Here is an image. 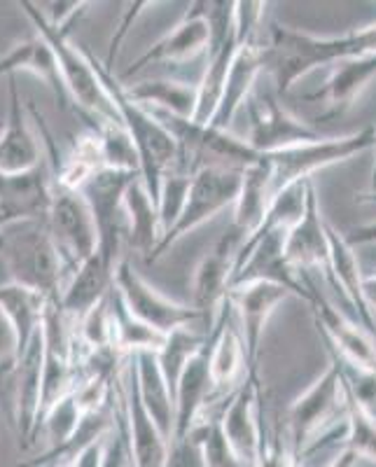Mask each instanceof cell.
Masks as SVG:
<instances>
[{
    "label": "cell",
    "instance_id": "1",
    "mask_svg": "<svg viewBox=\"0 0 376 467\" xmlns=\"http://www.w3.org/2000/svg\"><path fill=\"white\" fill-rule=\"evenodd\" d=\"M0 262L5 265L12 283L40 292L47 302L61 299L68 269L45 220L0 227Z\"/></svg>",
    "mask_w": 376,
    "mask_h": 467
},
{
    "label": "cell",
    "instance_id": "2",
    "mask_svg": "<svg viewBox=\"0 0 376 467\" xmlns=\"http://www.w3.org/2000/svg\"><path fill=\"white\" fill-rule=\"evenodd\" d=\"M96 68H99L103 87L120 115V122L136 145L138 160H141V181L145 182L154 202H160L162 181L178 161V143H175L173 133L160 122V117L154 112L129 99L124 82L112 70H108L106 64H101L99 58H96Z\"/></svg>",
    "mask_w": 376,
    "mask_h": 467
},
{
    "label": "cell",
    "instance_id": "3",
    "mask_svg": "<svg viewBox=\"0 0 376 467\" xmlns=\"http://www.w3.org/2000/svg\"><path fill=\"white\" fill-rule=\"evenodd\" d=\"M24 15L28 16V22L36 26L37 36H43L52 47L54 57L58 61V70H61V80H64L66 94L70 101L80 108L82 115L94 122H120L115 106H112L110 96H108L106 87L101 82V75L96 68V57L85 47H75L68 40V36L57 31L45 22L43 12L37 7V3H19Z\"/></svg>",
    "mask_w": 376,
    "mask_h": 467
},
{
    "label": "cell",
    "instance_id": "4",
    "mask_svg": "<svg viewBox=\"0 0 376 467\" xmlns=\"http://www.w3.org/2000/svg\"><path fill=\"white\" fill-rule=\"evenodd\" d=\"M346 420V388L339 367L329 360L302 395H297L286 411V440L297 458L323 435Z\"/></svg>",
    "mask_w": 376,
    "mask_h": 467
},
{
    "label": "cell",
    "instance_id": "5",
    "mask_svg": "<svg viewBox=\"0 0 376 467\" xmlns=\"http://www.w3.org/2000/svg\"><path fill=\"white\" fill-rule=\"evenodd\" d=\"M265 73L278 94H287L297 82L323 66L339 64L334 36H313L299 28L269 24L266 43H262Z\"/></svg>",
    "mask_w": 376,
    "mask_h": 467
},
{
    "label": "cell",
    "instance_id": "6",
    "mask_svg": "<svg viewBox=\"0 0 376 467\" xmlns=\"http://www.w3.org/2000/svg\"><path fill=\"white\" fill-rule=\"evenodd\" d=\"M374 127H367L360 131L344 133V136H332V139L325 136V139L313 140V143L265 154L271 164L276 194L286 190L287 185L311 181V175L319 173V171L353 160L367 150H374Z\"/></svg>",
    "mask_w": 376,
    "mask_h": 467
},
{
    "label": "cell",
    "instance_id": "7",
    "mask_svg": "<svg viewBox=\"0 0 376 467\" xmlns=\"http://www.w3.org/2000/svg\"><path fill=\"white\" fill-rule=\"evenodd\" d=\"M241 178H244V171L223 169V166H204V169L196 171L192 175V185L187 192V202L183 206L181 218L175 220L173 227L162 236L152 262L164 257L171 245H175L196 227H202L208 220L215 218L217 213H223L225 208H234V203L239 199Z\"/></svg>",
    "mask_w": 376,
    "mask_h": 467
},
{
    "label": "cell",
    "instance_id": "8",
    "mask_svg": "<svg viewBox=\"0 0 376 467\" xmlns=\"http://www.w3.org/2000/svg\"><path fill=\"white\" fill-rule=\"evenodd\" d=\"M45 224L58 255L64 257L70 278V274L99 250V229L89 202L80 190L58 185L52 178V197Z\"/></svg>",
    "mask_w": 376,
    "mask_h": 467
},
{
    "label": "cell",
    "instance_id": "9",
    "mask_svg": "<svg viewBox=\"0 0 376 467\" xmlns=\"http://www.w3.org/2000/svg\"><path fill=\"white\" fill-rule=\"evenodd\" d=\"M141 173H122V171H99L85 182L82 194L89 202L99 229V253L112 271H117L124 260L127 244V215H124V194L129 185Z\"/></svg>",
    "mask_w": 376,
    "mask_h": 467
},
{
    "label": "cell",
    "instance_id": "10",
    "mask_svg": "<svg viewBox=\"0 0 376 467\" xmlns=\"http://www.w3.org/2000/svg\"><path fill=\"white\" fill-rule=\"evenodd\" d=\"M245 119H248V140L250 148L257 154H274L281 150L295 148V145L313 143L325 139L316 127L307 124L304 119L287 110L278 96L266 89L253 91L248 103L244 106Z\"/></svg>",
    "mask_w": 376,
    "mask_h": 467
},
{
    "label": "cell",
    "instance_id": "11",
    "mask_svg": "<svg viewBox=\"0 0 376 467\" xmlns=\"http://www.w3.org/2000/svg\"><path fill=\"white\" fill-rule=\"evenodd\" d=\"M245 241L248 239L244 234L232 227L217 239V244L202 260L196 262L194 274H192V308L204 316L208 329H213L215 320L223 314L225 304L229 302V290H232L234 274H236Z\"/></svg>",
    "mask_w": 376,
    "mask_h": 467
},
{
    "label": "cell",
    "instance_id": "12",
    "mask_svg": "<svg viewBox=\"0 0 376 467\" xmlns=\"http://www.w3.org/2000/svg\"><path fill=\"white\" fill-rule=\"evenodd\" d=\"M115 290L120 292V297L124 299V304H127L133 316H138L143 323H148L150 327H154L162 335H171L175 329L190 327V325L196 323L206 325L204 316L196 308H192V304L175 302V299L162 295L157 287L150 285L133 269V265L127 257L120 262V266L115 271Z\"/></svg>",
    "mask_w": 376,
    "mask_h": 467
},
{
    "label": "cell",
    "instance_id": "13",
    "mask_svg": "<svg viewBox=\"0 0 376 467\" xmlns=\"http://www.w3.org/2000/svg\"><path fill=\"white\" fill-rule=\"evenodd\" d=\"M220 425L229 446L245 467H260L265 444V407L260 377H245L225 404Z\"/></svg>",
    "mask_w": 376,
    "mask_h": 467
},
{
    "label": "cell",
    "instance_id": "14",
    "mask_svg": "<svg viewBox=\"0 0 376 467\" xmlns=\"http://www.w3.org/2000/svg\"><path fill=\"white\" fill-rule=\"evenodd\" d=\"M208 43H211V22H208L206 3H192L185 15L181 16V22L171 31H166L152 47L145 49L117 78L124 82L133 75L143 73L150 66H178L185 61H194L199 54H206Z\"/></svg>",
    "mask_w": 376,
    "mask_h": 467
},
{
    "label": "cell",
    "instance_id": "15",
    "mask_svg": "<svg viewBox=\"0 0 376 467\" xmlns=\"http://www.w3.org/2000/svg\"><path fill=\"white\" fill-rule=\"evenodd\" d=\"M292 297V292L276 283H250V285L234 287L229 292L236 325H239L241 339L245 348V365H248V377H257V360H260L262 339L265 329L274 311Z\"/></svg>",
    "mask_w": 376,
    "mask_h": 467
},
{
    "label": "cell",
    "instance_id": "16",
    "mask_svg": "<svg viewBox=\"0 0 376 467\" xmlns=\"http://www.w3.org/2000/svg\"><path fill=\"white\" fill-rule=\"evenodd\" d=\"M52 197V166L45 160L28 173H0V227L45 220Z\"/></svg>",
    "mask_w": 376,
    "mask_h": 467
},
{
    "label": "cell",
    "instance_id": "17",
    "mask_svg": "<svg viewBox=\"0 0 376 467\" xmlns=\"http://www.w3.org/2000/svg\"><path fill=\"white\" fill-rule=\"evenodd\" d=\"M45 327V325H43ZM43 369H45V335L31 341L24 356L16 362L15 400H12V419H15L24 446L36 441L37 419H40V400H43Z\"/></svg>",
    "mask_w": 376,
    "mask_h": 467
},
{
    "label": "cell",
    "instance_id": "18",
    "mask_svg": "<svg viewBox=\"0 0 376 467\" xmlns=\"http://www.w3.org/2000/svg\"><path fill=\"white\" fill-rule=\"evenodd\" d=\"M286 257L297 274H329V239L328 220L323 218L319 203V192L311 187L304 218L290 229L286 239Z\"/></svg>",
    "mask_w": 376,
    "mask_h": 467
},
{
    "label": "cell",
    "instance_id": "19",
    "mask_svg": "<svg viewBox=\"0 0 376 467\" xmlns=\"http://www.w3.org/2000/svg\"><path fill=\"white\" fill-rule=\"evenodd\" d=\"M7 91H10V108H7L5 122L0 129V173H28L45 164L43 145L28 124L15 78L7 80Z\"/></svg>",
    "mask_w": 376,
    "mask_h": 467
},
{
    "label": "cell",
    "instance_id": "20",
    "mask_svg": "<svg viewBox=\"0 0 376 467\" xmlns=\"http://www.w3.org/2000/svg\"><path fill=\"white\" fill-rule=\"evenodd\" d=\"M245 377H248V365H245L244 339L232 302H227L211 329L213 395H232L245 381Z\"/></svg>",
    "mask_w": 376,
    "mask_h": 467
},
{
    "label": "cell",
    "instance_id": "21",
    "mask_svg": "<svg viewBox=\"0 0 376 467\" xmlns=\"http://www.w3.org/2000/svg\"><path fill=\"white\" fill-rule=\"evenodd\" d=\"M213 398L211 379V339L183 369L175 386V432L173 440L192 435L204 423L208 400ZM171 440V441H173Z\"/></svg>",
    "mask_w": 376,
    "mask_h": 467
},
{
    "label": "cell",
    "instance_id": "22",
    "mask_svg": "<svg viewBox=\"0 0 376 467\" xmlns=\"http://www.w3.org/2000/svg\"><path fill=\"white\" fill-rule=\"evenodd\" d=\"M122 400L136 467H164L166 458H169L171 441L166 440L164 432L160 431V425L154 423L152 416L148 414V409L141 402L136 381H133V374L129 369V360L122 377Z\"/></svg>",
    "mask_w": 376,
    "mask_h": 467
},
{
    "label": "cell",
    "instance_id": "23",
    "mask_svg": "<svg viewBox=\"0 0 376 467\" xmlns=\"http://www.w3.org/2000/svg\"><path fill=\"white\" fill-rule=\"evenodd\" d=\"M329 239V274L328 281L337 290H341L349 306L355 311V320L365 325L371 335H376V316L371 314L370 304L365 299V274H362L360 260L353 245L346 241V234L337 232L328 223Z\"/></svg>",
    "mask_w": 376,
    "mask_h": 467
},
{
    "label": "cell",
    "instance_id": "24",
    "mask_svg": "<svg viewBox=\"0 0 376 467\" xmlns=\"http://www.w3.org/2000/svg\"><path fill=\"white\" fill-rule=\"evenodd\" d=\"M376 78V54L365 57H350L334 64L329 70L323 89L316 91L313 99H320L325 103V110L320 115L323 122L339 119L353 108V103L360 99L362 91L371 85Z\"/></svg>",
    "mask_w": 376,
    "mask_h": 467
},
{
    "label": "cell",
    "instance_id": "25",
    "mask_svg": "<svg viewBox=\"0 0 376 467\" xmlns=\"http://www.w3.org/2000/svg\"><path fill=\"white\" fill-rule=\"evenodd\" d=\"M265 75V57H262V40L241 45L234 64L229 68L227 82H225L223 99L211 119V127L227 129L232 127L234 117L244 110L253 91L260 87V78Z\"/></svg>",
    "mask_w": 376,
    "mask_h": 467
},
{
    "label": "cell",
    "instance_id": "26",
    "mask_svg": "<svg viewBox=\"0 0 376 467\" xmlns=\"http://www.w3.org/2000/svg\"><path fill=\"white\" fill-rule=\"evenodd\" d=\"M129 369H131L133 381H136L141 402L148 409L154 423L160 425L166 440L171 441L175 432V395L173 388L166 381L164 372H162L157 353L145 350V353L129 356Z\"/></svg>",
    "mask_w": 376,
    "mask_h": 467
},
{
    "label": "cell",
    "instance_id": "27",
    "mask_svg": "<svg viewBox=\"0 0 376 467\" xmlns=\"http://www.w3.org/2000/svg\"><path fill=\"white\" fill-rule=\"evenodd\" d=\"M274 197H276V187H274V175H271V164L265 154H260V160L244 171L239 199H236V203H234L232 208L234 211L232 227L239 229L245 239L255 236V234L262 229V224H265L266 213H269Z\"/></svg>",
    "mask_w": 376,
    "mask_h": 467
},
{
    "label": "cell",
    "instance_id": "28",
    "mask_svg": "<svg viewBox=\"0 0 376 467\" xmlns=\"http://www.w3.org/2000/svg\"><path fill=\"white\" fill-rule=\"evenodd\" d=\"M112 285H115V271L108 266L101 253L96 250L89 260L82 262L70 274L64 292H61V299H58V306L64 308L68 318L80 320L96 304L103 302L110 295Z\"/></svg>",
    "mask_w": 376,
    "mask_h": 467
},
{
    "label": "cell",
    "instance_id": "29",
    "mask_svg": "<svg viewBox=\"0 0 376 467\" xmlns=\"http://www.w3.org/2000/svg\"><path fill=\"white\" fill-rule=\"evenodd\" d=\"M16 73H31L45 82L57 96V101L66 106L68 94H66L64 80H61V70H58V61L54 57L52 47L43 36H33L22 40V43L12 45L3 57H0V80L3 78H15Z\"/></svg>",
    "mask_w": 376,
    "mask_h": 467
},
{
    "label": "cell",
    "instance_id": "30",
    "mask_svg": "<svg viewBox=\"0 0 376 467\" xmlns=\"http://www.w3.org/2000/svg\"><path fill=\"white\" fill-rule=\"evenodd\" d=\"M129 99L141 103L152 112L194 119L199 108V82L181 80V78H154L124 85Z\"/></svg>",
    "mask_w": 376,
    "mask_h": 467
},
{
    "label": "cell",
    "instance_id": "31",
    "mask_svg": "<svg viewBox=\"0 0 376 467\" xmlns=\"http://www.w3.org/2000/svg\"><path fill=\"white\" fill-rule=\"evenodd\" d=\"M124 215H127V244L152 262L154 250L160 245L164 229L160 220V206L138 175L124 194Z\"/></svg>",
    "mask_w": 376,
    "mask_h": 467
},
{
    "label": "cell",
    "instance_id": "32",
    "mask_svg": "<svg viewBox=\"0 0 376 467\" xmlns=\"http://www.w3.org/2000/svg\"><path fill=\"white\" fill-rule=\"evenodd\" d=\"M47 299L40 292L31 290L19 283H5L0 285V311L10 320L19 346V358L24 350L31 346V341L43 332L45 311H47Z\"/></svg>",
    "mask_w": 376,
    "mask_h": 467
},
{
    "label": "cell",
    "instance_id": "33",
    "mask_svg": "<svg viewBox=\"0 0 376 467\" xmlns=\"http://www.w3.org/2000/svg\"><path fill=\"white\" fill-rule=\"evenodd\" d=\"M110 308L112 323H115V346L122 350L124 356H136V353H145V350L157 353L164 346L166 335H162L138 316H133L124 299L120 297V292L115 290V285L110 290Z\"/></svg>",
    "mask_w": 376,
    "mask_h": 467
},
{
    "label": "cell",
    "instance_id": "34",
    "mask_svg": "<svg viewBox=\"0 0 376 467\" xmlns=\"http://www.w3.org/2000/svg\"><path fill=\"white\" fill-rule=\"evenodd\" d=\"M208 339H211V332H196L194 325L175 329V332L166 335L164 346L157 350V360H160L166 381L173 388V395L183 369H185L187 362L208 344Z\"/></svg>",
    "mask_w": 376,
    "mask_h": 467
},
{
    "label": "cell",
    "instance_id": "35",
    "mask_svg": "<svg viewBox=\"0 0 376 467\" xmlns=\"http://www.w3.org/2000/svg\"><path fill=\"white\" fill-rule=\"evenodd\" d=\"M89 127L99 136L103 169L122 171V173H141V160H138L136 145L129 139L122 122H94Z\"/></svg>",
    "mask_w": 376,
    "mask_h": 467
},
{
    "label": "cell",
    "instance_id": "36",
    "mask_svg": "<svg viewBox=\"0 0 376 467\" xmlns=\"http://www.w3.org/2000/svg\"><path fill=\"white\" fill-rule=\"evenodd\" d=\"M82 419H85V414H82L80 404L75 400V393L66 395L54 407H49L47 414L43 416V420L37 425V432H43L45 440H47V449L43 453L61 449L75 435Z\"/></svg>",
    "mask_w": 376,
    "mask_h": 467
},
{
    "label": "cell",
    "instance_id": "37",
    "mask_svg": "<svg viewBox=\"0 0 376 467\" xmlns=\"http://www.w3.org/2000/svg\"><path fill=\"white\" fill-rule=\"evenodd\" d=\"M328 353L329 360L339 367L341 379H344L346 395H349L350 402L358 404L367 416H371V419L376 420V369H367V367H358L353 365V362L344 360V358L337 356L329 346Z\"/></svg>",
    "mask_w": 376,
    "mask_h": 467
},
{
    "label": "cell",
    "instance_id": "38",
    "mask_svg": "<svg viewBox=\"0 0 376 467\" xmlns=\"http://www.w3.org/2000/svg\"><path fill=\"white\" fill-rule=\"evenodd\" d=\"M346 449L358 453V458L376 462V420L367 416L346 395Z\"/></svg>",
    "mask_w": 376,
    "mask_h": 467
},
{
    "label": "cell",
    "instance_id": "39",
    "mask_svg": "<svg viewBox=\"0 0 376 467\" xmlns=\"http://www.w3.org/2000/svg\"><path fill=\"white\" fill-rule=\"evenodd\" d=\"M192 175L194 173L173 166V169L164 175V181H162L160 202H157V206H160V220L164 234L173 227L175 220L181 218L183 206H185L187 202V192H190L192 185Z\"/></svg>",
    "mask_w": 376,
    "mask_h": 467
},
{
    "label": "cell",
    "instance_id": "40",
    "mask_svg": "<svg viewBox=\"0 0 376 467\" xmlns=\"http://www.w3.org/2000/svg\"><path fill=\"white\" fill-rule=\"evenodd\" d=\"M199 440H202V453L206 467H245L239 461V456L234 453V449L229 446L227 437L223 432V425H220V416L211 420H204L199 428Z\"/></svg>",
    "mask_w": 376,
    "mask_h": 467
},
{
    "label": "cell",
    "instance_id": "41",
    "mask_svg": "<svg viewBox=\"0 0 376 467\" xmlns=\"http://www.w3.org/2000/svg\"><path fill=\"white\" fill-rule=\"evenodd\" d=\"M101 467H136L133 461L131 440L127 431V416H124V400H122V381H120V398H117L115 425L106 437V451H103Z\"/></svg>",
    "mask_w": 376,
    "mask_h": 467
},
{
    "label": "cell",
    "instance_id": "42",
    "mask_svg": "<svg viewBox=\"0 0 376 467\" xmlns=\"http://www.w3.org/2000/svg\"><path fill=\"white\" fill-rule=\"evenodd\" d=\"M334 47L339 61L350 57H365V54H376V24L355 28V31L334 36Z\"/></svg>",
    "mask_w": 376,
    "mask_h": 467
},
{
    "label": "cell",
    "instance_id": "43",
    "mask_svg": "<svg viewBox=\"0 0 376 467\" xmlns=\"http://www.w3.org/2000/svg\"><path fill=\"white\" fill-rule=\"evenodd\" d=\"M19 362V346L10 320L0 311V383H12L15 390V372Z\"/></svg>",
    "mask_w": 376,
    "mask_h": 467
},
{
    "label": "cell",
    "instance_id": "44",
    "mask_svg": "<svg viewBox=\"0 0 376 467\" xmlns=\"http://www.w3.org/2000/svg\"><path fill=\"white\" fill-rule=\"evenodd\" d=\"M164 467H206L199 432L194 431L192 435L183 437V440L171 441L169 458H166Z\"/></svg>",
    "mask_w": 376,
    "mask_h": 467
},
{
    "label": "cell",
    "instance_id": "45",
    "mask_svg": "<svg viewBox=\"0 0 376 467\" xmlns=\"http://www.w3.org/2000/svg\"><path fill=\"white\" fill-rule=\"evenodd\" d=\"M37 7H40L49 26L68 36L73 22L85 12V7H89V3H75V0H70V3H37Z\"/></svg>",
    "mask_w": 376,
    "mask_h": 467
},
{
    "label": "cell",
    "instance_id": "46",
    "mask_svg": "<svg viewBox=\"0 0 376 467\" xmlns=\"http://www.w3.org/2000/svg\"><path fill=\"white\" fill-rule=\"evenodd\" d=\"M346 241H349L353 248H360V245H376V220L374 223L358 224V227L350 229L346 234Z\"/></svg>",
    "mask_w": 376,
    "mask_h": 467
},
{
    "label": "cell",
    "instance_id": "47",
    "mask_svg": "<svg viewBox=\"0 0 376 467\" xmlns=\"http://www.w3.org/2000/svg\"><path fill=\"white\" fill-rule=\"evenodd\" d=\"M358 461H360L358 453H353L350 449H346L344 446V449H339V451L334 453L332 461H329L325 467H355L358 465Z\"/></svg>",
    "mask_w": 376,
    "mask_h": 467
},
{
    "label": "cell",
    "instance_id": "48",
    "mask_svg": "<svg viewBox=\"0 0 376 467\" xmlns=\"http://www.w3.org/2000/svg\"><path fill=\"white\" fill-rule=\"evenodd\" d=\"M365 299L370 304L371 314L376 316V269L371 274H365Z\"/></svg>",
    "mask_w": 376,
    "mask_h": 467
},
{
    "label": "cell",
    "instance_id": "49",
    "mask_svg": "<svg viewBox=\"0 0 376 467\" xmlns=\"http://www.w3.org/2000/svg\"><path fill=\"white\" fill-rule=\"evenodd\" d=\"M371 192H376V136H374V166H371Z\"/></svg>",
    "mask_w": 376,
    "mask_h": 467
},
{
    "label": "cell",
    "instance_id": "50",
    "mask_svg": "<svg viewBox=\"0 0 376 467\" xmlns=\"http://www.w3.org/2000/svg\"><path fill=\"white\" fill-rule=\"evenodd\" d=\"M52 467H78V465H75V458H73V461H58V462H54Z\"/></svg>",
    "mask_w": 376,
    "mask_h": 467
},
{
    "label": "cell",
    "instance_id": "51",
    "mask_svg": "<svg viewBox=\"0 0 376 467\" xmlns=\"http://www.w3.org/2000/svg\"><path fill=\"white\" fill-rule=\"evenodd\" d=\"M365 202H370V203H376V192H371V194H370V199H365Z\"/></svg>",
    "mask_w": 376,
    "mask_h": 467
},
{
    "label": "cell",
    "instance_id": "52",
    "mask_svg": "<svg viewBox=\"0 0 376 467\" xmlns=\"http://www.w3.org/2000/svg\"><path fill=\"white\" fill-rule=\"evenodd\" d=\"M0 129H3V122H0Z\"/></svg>",
    "mask_w": 376,
    "mask_h": 467
}]
</instances>
